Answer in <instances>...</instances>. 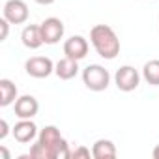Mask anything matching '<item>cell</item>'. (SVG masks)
I'll return each mask as SVG.
<instances>
[{
  "label": "cell",
  "mask_w": 159,
  "mask_h": 159,
  "mask_svg": "<svg viewBox=\"0 0 159 159\" xmlns=\"http://www.w3.org/2000/svg\"><path fill=\"white\" fill-rule=\"evenodd\" d=\"M152 155H153V159H159V144L153 148V152H152Z\"/></svg>",
  "instance_id": "obj_21"
},
{
  "label": "cell",
  "mask_w": 159,
  "mask_h": 159,
  "mask_svg": "<svg viewBox=\"0 0 159 159\" xmlns=\"http://www.w3.org/2000/svg\"><path fill=\"white\" fill-rule=\"evenodd\" d=\"M11 133H13V139L17 142H21V144H28V142H32L39 135L38 133V125L32 120H21V122H17L13 125Z\"/></svg>",
  "instance_id": "obj_10"
},
{
  "label": "cell",
  "mask_w": 159,
  "mask_h": 159,
  "mask_svg": "<svg viewBox=\"0 0 159 159\" xmlns=\"http://www.w3.org/2000/svg\"><path fill=\"white\" fill-rule=\"evenodd\" d=\"M83 83L92 92H103V90H107V86L111 83V75L103 66L90 64L83 69Z\"/></svg>",
  "instance_id": "obj_3"
},
{
  "label": "cell",
  "mask_w": 159,
  "mask_h": 159,
  "mask_svg": "<svg viewBox=\"0 0 159 159\" xmlns=\"http://www.w3.org/2000/svg\"><path fill=\"white\" fill-rule=\"evenodd\" d=\"M13 105H15V116L19 120H32L38 114V111H39L38 99L34 96H28V94L17 98V101Z\"/></svg>",
  "instance_id": "obj_9"
},
{
  "label": "cell",
  "mask_w": 159,
  "mask_h": 159,
  "mask_svg": "<svg viewBox=\"0 0 159 159\" xmlns=\"http://www.w3.org/2000/svg\"><path fill=\"white\" fill-rule=\"evenodd\" d=\"M0 157H2V159H10V152L4 146H0Z\"/></svg>",
  "instance_id": "obj_19"
},
{
  "label": "cell",
  "mask_w": 159,
  "mask_h": 159,
  "mask_svg": "<svg viewBox=\"0 0 159 159\" xmlns=\"http://www.w3.org/2000/svg\"><path fill=\"white\" fill-rule=\"evenodd\" d=\"M39 26H41V34H43V41L47 45H54L64 38V23L56 17L45 19Z\"/></svg>",
  "instance_id": "obj_8"
},
{
  "label": "cell",
  "mask_w": 159,
  "mask_h": 159,
  "mask_svg": "<svg viewBox=\"0 0 159 159\" xmlns=\"http://www.w3.org/2000/svg\"><path fill=\"white\" fill-rule=\"evenodd\" d=\"M88 49H90V45H88L86 38H83V36H71V38L66 39V43H64V54H66L67 58L77 60V62L83 60V58H86Z\"/></svg>",
  "instance_id": "obj_7"
},
{
  "label": "cell",
  "mask_w": 159,
  "mask_h": 159,
  "mask_svg": "<svg viewBox=\"0 0 159 159\" xmlns=\"http://www.w3.org/2000/svg\"><path fill=\"white\" fill-rule=\"evenodd\" d=\"M34 2H38V4H41V6H49V4L54 2V0H34Z\"/></svg>",
  "instance_id": "obj_20"
},
{
  "label": "cell",
  "mask_w": 159,
  "mask_h": 159,
  "mask_svg": "<svg viewBox=\"0 0 159 159\" xmlns=\"http://www.w3.org/2000/svg\"><path fill=\"white\" fill-rule=\"evenodd\" d=\"M21 39H23V45L26 49H39L45 43L39 25H28V26H25L23 34H21Z\"/></svg>",
  "instance_id": "obj_11"
},
{
  "label": "cell",
  "mask_w": 159,
  "mask_h": 159,
  "mask_svg": "<svg viewBox=\"0 0 159 159\" xmlns=\"http://www.w3.org/2000/svg\"><path fill=\"white\" fill-rule=\"evenodd\" d=\"M114 83H116L118 90L133 92V90H137V86L140 83V75L133 66H122L114 75Z\"/></svg>",
  "instance_id": "obj_6"
},
{
  "label": "cell",
  "mask_w": 159,
  "mask_h": 159,
  "mask_svg": "<svg viewBox=\"0 0 159 159\" xmlns=\"http://www.w3.org/2000/svg\"><path fill=\"white\" fill-rule=\"evenodd\" d=\"M116 155H118L116 146L109 139H99L92 146V157H96V159H112Z\"/></svg>",
  "instance_id": "obj_13"
},
{
  "label": "cell",
  "mask_w": 159,
  "mask_h": 159,
  "mask_svg": "<svg viewBox=\"0 0 159 159\" xmlns=\"http://www.w3.org/2000/svg\"><path fill=\"white\" fill-rule=\"evenodd\" d=\"M90 43L105 60H114L120 54V39L109 25H96L90 30Z\"/></svg>",
  "instance_id": "obj_2"
},
{
  "label": "cell",
  "mask_w": 159,
  "mask_h": 159,
  "mask_svg": "<svg viewBox=\"0 0 159 159\" xmlns=\"http://www.w3.org/2000/svg\"><path fill=\"white\" fill-rule=\"evenodd\" d=\"M28 6L25 0H8L2 10V17L8 19L11 25H23L28 21Z\"/></svg>",
  "instance_id": "obj_5"
},
{
  "label": "cell",
  "mask_w": 159,
  "mask_h": 159,
  "mask_svg": "<svg viewBox=\"0 0 159 159\" xmlns=\"http://www.w3.org/2000/svg\"><path fill=\"white\" fill-rule=\"evenodd\" d=\"M8 133H10L8 122H6V120H0V140H4V139L8 137Z\"/></svg>",
  "instance_id": "obj_18"
},
{
  "label": "cell",
  "mask_w": 159,
  "mask_h": 159,
  "mask_svg": "<svg viewBox=\"0 0 159 159\" xmlns=\"http://www.w3.org/2000/svg\"><path fill=\"white\" fill-rule=\"evenodd\" d=\"M32 159H69L71 150L67 140L60 135L58 127L54 125H45L39 135L36 144L30 148Z\"/></svg>",
  "instance_id": "obj_1"
},
{
  "label": "cell",
  "mask_w": 159,
  "mask_h": 159,
  "mask_svg": "<svg viewBox=\"0 0 159 159\" xmlns=\"http://www.w3.org/2000/svg\"><path fill=\"white\" fill-rule=\"evenodd\" d=\"M54 73H56L58 79H62V81H69V79H73V77L79 73V62L73 60V58L64 56L62 60L56 62V66H54Z\"/></svg>",
  "instance_id": "obj_12"
},
{
  "label": "cell",
  "mask_w": 159,
  "mask_h": 159,
  "mask_svg": "<svg viewBox=\"0 0 159 159\" xmlns=\"http://www.w3.org/2000/svg\"><path fill=\"white\" fill-rule=\"evenodd\" d=\"M17 101V86L10 79H0V107H10Z\"/></svg>",
  "instance_id": "obj_14"
},
{
  "label": "cell",
  "mask_w": 159,
  "mask_h": 159,
  "mask_svg": "<svg viewBox=\"0 0 159 159\" xmlns=\"http://www.w3.org/2000/svg\"><path fill=\"white\" fill-rule=\"evenodd\" d=\"M90 155H92V152L86 146H79L77 150L71 152V157H75V159H79V157H90Z\"/></svg>",
  "instance_id": "obj_17"
},
{
  "label": "cell",
  "mask_w": 159,
  "mask_h": 159,
  "mask_svg": "<svg viewBox=\"0 0 159 159\" xmlns=\"http://www.w3.org/2000/svg\"><path fill=\"white\" fill-rule=\"evenodd\" d=\"M144 81L152 86H159V60H150L142 67Z\"/></svg>",
  "instance_id": "obj_15"
},
{
  "label": "cell",
  "mask_w": 159,
  "mask_h": 159,
  "mask_svg": "<svg viewBox=\"0 0 159 159\" xmlns=\"http://www.w3.org/2000/svg\"><path fill=\"white\" fill-rule=\"evenodd\" d=\"M54 66L51 58L47 56H32L25 62V69L34 79H47L51 73H54Z\"/></svg>",
  "instance_id": "obj_4"
},
{
  "label": "cell",
  "mask_w": 159,
  "mask_h": 159,
  "mask_svg": "<svg viewBox=\"0 0 159 159\" xmlns=\"http://www.w3.org/2000/svg\"><path fill=\"white\" fill-rule=\"evenodd\" d=\"M10 21L8 19H0V41H6V38H8V32H10Z\"/></svg>",
  "instance_id": "obj_16"
}]
</instances>
